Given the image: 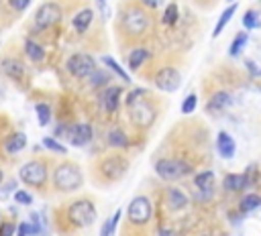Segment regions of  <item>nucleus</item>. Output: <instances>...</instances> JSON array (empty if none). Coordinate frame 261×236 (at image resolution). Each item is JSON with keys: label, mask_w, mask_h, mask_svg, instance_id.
I'll return each mask as SVG.
<instances>
[{"label": "nucleus", "mask_w": 261, "mask_h": 236, "mask_svg": "<svg viewBox=\"0 0 261 236\" xmlns=\"http://www.w3.org/2000/svg\"><path fill=\"white\" fill-rule=\"evenodd\" d=\"M149 94L147 90H133L128 96H126V106H128V114L133 118V122L141 128H147L153 124L157 112L153 108L151 102H147Z\"/></svg>", "instance_id": "nucleus-1"}, {"label": "nucleus", "mask_w": 261, "mask_h": 236, "mask_svg": "<svg viewBox=\"0 0 261 236\" xmlns=\"http://www.w3.org/2000/svg\"><path fill=\"white\" fill-rule=\"evenodd\" d=\"M53 185L59 191H73L82 185V173L73 163H59L53 171Z\"/></svg>", "instance_id": "nucleus-2"}, {"label": "nucleus", "mask_w": 261, "mask_h": 236, "mask_svg": "<svg viewBox=\"0 0 261 236\" xmlns=\"http://www.w3.org/2000/svg\"><path fill=\"white\" fill-rule=\"evenodd\" d=\"M67 220L77 226V228H86L96 220V208L90 199H77L67 208Z\"/></svg>", "instance_id": "nucleus-3"}, {"label": "nucleus", "mask_w": 261, "mask_h": 236, "mask_svg": "<svg viewBox=\"0 0 261 236\" xmlns=\"http://www.w3.org/2000/svg\"><path fill=\"white\" fill-rule=\"evenodd\" d=\"M149 20H151V18L147 16V12L141 10V8H137V6L126 8L124 14H122V18H120L122 28H124L128 35H135V37L143 35V33L149 28Z\"/></svg>", "instance_id": "nucleus-4"}, {"label": "nucleus", "mask_w": 261, "mask_h": 236, "mask_svg": "<svg viewBox=\"0 0 261 236\" xmlns=\"http://www.w3.org/2000/svg\"><path fill=\"white\" fill-rule=\"evenodd\" d=\"M155 171H157V175H159L161 179H165V181H175V179L188 175V173L192 171V167H190L188 163L179 161V159H159V161L155 163Z\"/></svg>", "instance_id": "nucleus-5"}, {"label": "nucleus", "mask_w": 261, "mask_h": 236, "mask_svg": "<svg viewBox=\"0 0 261 236\" xmlns=\"http://www.w3.org/2000/svg\"><path fill=\"white\" fill-rule=\"evenodd\" d=\"M65 67H67V71H69L73 77H77V79H88V77L96 71V61H94L88 53H73V55L67 59Z\"/></svg>", "instance_id": "nucleus-6"}, {"label": "nucleus", "mask_w": 261, "mask_h": 236, "mask_svg": "<svg viewBox=\"0 0 261 236\" xmlns=\"http://www.w3.org/2000/svg\"><path fill=\"white\" fill-rule=\"evenodd\" d=\"M151 201H149V197H145V195H139V197H135L130 203H128V208H126V214H128V222H133V224H147L149 220H151Z\"/></svg>", "instance_id": "nucleus-7"}, {"label": "nucleus", "mask_w": 261, "mask_h": 236, "mask_svg": "<svg viewBox=\"0 0 261 236\" xmlns=\"http://www.w3.org/2000/svg\"><path fill=\"white\" fill-rule=\"evenodd\" d=\"M61 14L63 12L55 2H45L39 6V10L35 14V26L37 28H49L61 20Z\"/></svg>", "instance_id": "nucleus-8"}, {"label": "nucleus", "mask_w": 261, "mask_h": 236, "mask_svg": "<svg viewBox=\"0 0 261 236\" xmlns=\"http://www.w3.org/2000/svg\"><path fill=\"white\" fill-rule=\"evenodd\" d=\"M126 171V161L120 155H110L100 163V173L106 181H118Z\"/></svg>", "instance_id": "nucleus-9"}, {"label": "nucleus", "mask_w": 261, "mask_h": 236, "mask_svg": "<svg viewBox=\"0 0 261 236\" xmlns=\"http://www.w3.org/2000/svg\"><path fill=\"white\" fill-rule=\"evenodd\" d=\"M155 85L163 92H175L181 85V75L175 67H161L155 73Z\"/></svg>", "instance_id": "nucleus-10"}, {"label": "nucleus", "mask_w": 261, "mask_h": 236, "mask_svg": "<svg viewBox=\"0 0 261 236\" xmlns=\"http://www.w3.org/2000/svg\"><path fill=\"white\" fill-rule=\"evenodd\" d=\"M20 179L27 183V185H43L45 179H47V169L41 161H31L27 165L20 167Z\"/></svg>", "instance_id": "nucleus-11"}, {"label": "nucleus", "mask_w": 261, "mask_h": 236, "mask_svg": "<svg viewBox=\"0 0 261 236\" xmlns=\"http://www.w3.org/2000/svg\"><path fill=\"white\" fill-rule=\"evenodd\" d=\"M67 140H69L73 146H86V144L92 140V126H90V124H86V122L73 124V126L69 128Z\"/></svg>", "instance_id": "nucleus-12"}, {"label": "nucleus", "mask_w": 261, "mask_h": 236, "mask_svg": "<svg viewBox=\"0 0 261 236\" xmlns=\"http://www.w3.org/2000/svg\"><path fill=\"white\" fill-rule=\"evenodd\" d=\"M216 149H218V155L222 159H232L234 157V140L228 132H218L216 136Z\"/></svg>", "instance_id": "nucleus-13"}, {"label": "nucleus", "mask_w": 261, "mask_h": 236, "mask_svg": "<svg viewBox=\"0 0 261 236\" xmlns=\"http://www.w3.org/2000/svg\"><path fill=\"white\" fill-rule=\"evenodd\" d=\"M222 185L226 191H241L249 185V177H247V173H228L224 177Z\"/></svg>", "instance_id": "nucleus-14"}, {"label": "nucleus", "mask_w": 261, "mask_h": 236, "mask_svg": "<svg viewBox=\"0 0 261 236\" xmlns=\"http://www.w3.org/2000/svg\"><path fill=\"white\" fill-rule=\"evenodd\" d=\"M165 199H167L169 210H173V212H177V210H181V208L188 205V197H186V193L179 191L177 187H169V189L165 191Z\"/></svg>", "instance_id": "nucleus-15"}, {"label": "nucleus", "mask_w": 261, "mask_h": 236, "mask_svg": "<svg viewBox=\"0 0 261 236\" xmlns=\"http://www.w3.org/2000/svg\"><path fill=\"white\" fill-rule=\"evenodd\" d=\"M118 98H120V85H110L102 94V106L106 112H114L118 108Z\"/></svg>", "instance_id": "nucleus-16"}, {"label": "nucleus", "mask_w": 261, "mask_h": 236, "mask_svg": "<svg viewBox=\"0 0 261 236\" xmlns=\"http://www.w3.org/2000/svg\"><path fill=\"white\" fill-rule=\"evenodd\" d=\"M92 20H94V12H92L90 8H84L82 12H77V14L73 16V28L82 35V33L88 31V26L92 24Z\"/></svg>", "instance_id": "nucleus-17"}, {"label": "nucleus", "mask_w": 261, "mask_h": 236, "mask_svg": "<svg viewBox=\"0 0 261 236\" xmlns=\"http://www.w3.org/2000/svg\"><path fill=\"white\" fill-rule=\"evenodd\" d=\"M230 104H232V98L228 92H216L208 102V110H224Z\"/></svg>", "instance_id": "nucleus-18"}, {"label": "nucleus", "mask_w": 261, "mask_h": 236, "mask_svg": "<svg viewBox=\"0 0 261 236\" xmlns=\"http://www.w3.org/2000/svg\"><path fill=\"white\" fill-rule=\"evenodd\" d=\"M196 189L200 191H214V173L212 171H202L194 177Z\"/></svg>", "instance_id": "nucleus-19"}, {"label": "nucleus", "mask_w": 261, "mask_h": 236, "mask_svg": "<svg viewBox=\"0 0 261 236\" xmlns=\"http://www.w3.org/2000/svg\"><path fill=\"white\" fill-rule=\"evenodd\" d=\"M39 234H41V226H39L37 214H33L31 222H22L16 228V236H39Z\"/></svg>", "instance_id": "nucleus-20"}, {"label": "nucleus", "mask_w": 261, "mask_h": 236, "mask_svg": "<svg viewBox=\"0 0 261 236\" xmlns=\"http://www.w3.org/2000/svg\"><path fill=\"white\" fill-rule=\"evenodd\" d=\"M2 69H4V73L10 75L12 79H20L22 73H24V65H22L20 61H16V59H4V61H2Z\"/></svg>", "instance_id": "nucleus-21"}, {"label": "nucleus", "mask_w": 261, "mask_h": 236, "mask_svg": "<svg viewBox=\"0 0 261 236\" xmlns=\"http://www.w3.org/2000/svg\"><path fill=\"white\" fill-rule=\"evenodd\" d=\"M257 208H261V195H257V193H249L239 201V210L243 214H249V212H253Z\"/></svg>", "instance_id": "nucleus-22"}, {"label": "nucleus", "mask_w": 261, "mask_h": 236, "mask_svg": "<svg viewBox=\"0 0 261 236\" xmlns=\"http://www.w3.org/2000/svg\"><path fill=\"white\" fill-rule=\"evenodd\" d=\"M237 6H239V4H230V6L220 14V18H218V22H216V26H214V31H212V37H218V35L222 33V28L228 24V20L232 18V14L237 12Z\"/></svg>", "instance_id": "nucleus-23"}, {"label": "nucleus", "mask_w": 261, "mask_h": 236, "mask_svg": "<svg viewBox=\"0 0 261 236\" xmlns=\"http://www.w3.org/2000/svg\"><path fill=\"white\" fill-rule=\"evenodd\" d=\"M24 53H27V57L31 61H43L45 59V49L35 41H27L24 43Z\"/></svg>", "instance_id": "nucleus-24"}, {"label": "nucleus", "mask_w": 261, "mask_h": 236, "mask_svg": "<svg viewBox=\"0 0 261 236\" xmlns=\"http://www.w3.org/2000/svg\"><path fill=\"white\" fill-rule=\"evenodd\" d=\"M24 144H27V136H24L22 132H16V134H12V136L6 140V151H8V153H18V151L24 149Z\"/></svg>", "instance_id": "nucleus-25"}, {"label": "nucleus", "mask_w": 261, "mask_h": 236, "mask_svg": "<svg viewBox=\"0 0 261 236\" xmlns=\"http://www.w3.org/2000/svg\"><path fill=\"white\" fill-rule=\"evenodd\" d=\"M247 41H249V35H247V33H237V37H234V39H232V43H230L228 53H230L232 57L241 55V53H243V49H245V45H247Z\"/></svg>", "instance_id": "nucleus-26"}, {"label": "nucleus", "mask_w": 261, "mask_h": 236, "mask_svg": "<svg viewBox=\"0 0 261 236\" xmlns=\"http://www.w3.org/2000/svg\"><path fill=\"white\" fill-rule=\"evenodd\" d=\"M108 144L114 149H124V146H128V138L122 130H110L108 132Z\"/></svg>", "instance_id": "nucleus-27"}, {"label": "nucleus", "mask_w": 261, "mask_h": 236, "mask_svg": "<svg viewBox=\"0 0 261 236\" xmlns=\"http://www.w3.org/2000/svg\"><path fill=\"white\" fill-rule=\"evenodd\" d=\"M149 57V51L147 49H135L130 55H128V69H139L141 63Z\"/></svg>", "instance_id": "nucleus-28"}, {"label": "nucleus", "mask_w": 261, "mask_h": 236, "mask_svg": "<svg viewBox=\"0 0 261 236\" xmlns=\"http://www.w3.org/2000/svg\"><path fill=\"white\" fill-rule=\"evenodd\" d=\"M243 24H245V28H259V26H261L259 12L253 10V8H249V10L245 12V16H243Z\"/></svg>", "instance_id": "nucleus-29"}, {"label": "nucleus", "mask_w": 261, "mask_h": 236, "mask_svg": "<svg viewBox=\"0 0 261 236\" xmlns=\"http://www.w3.org/2000/svg\"><path fill=\"white\" fill-rule=\"evenodd\" d=\"M102 63H104V65H108V67H110V69H112V71H114L122 81H128V79H130V77H128V73H126V71H124V69H122V67H120L112 57H102Z\"/></svg>", "instance_id": "nucleus-30"}, {"label": "nucleus", "mask_w": 261, "mask_h": 236, "mask_svg": "<svg viewBox=\"0 0 261 236\" xmlns=\"http://www.w3.org/2000/svg\"><path fill=\"white\" fill-rule=\"evenodd\" d=\"M88 81H90V85H94V87L106 85V83H108V73H104L102 69H96V71L88 77Z\"/></svg>", "instance_id": "nucleus-31"}, {"label": "nucleus", "mask_w": 261, "mask_h": 236, "mask_svg": "<svg viewBox=\"0 0 261 236\" xmlns=\"http://www.w3.org/2000/svg\"><path fill=\"white\" fill-rule=\"evenodd\" d=\"M118 218H120V210H116L114 216H112L108 222H104V226H102V230H100V236H110V234L114 232L116 224H118Z\"/></svg>", "instance_id": "nucleus-32"}, {"label": "nucleus", "mask_w": 261, "mask_h": 236, "mask_svg": "<svg viewBox=\"0 0 261 236\" xmlns=\"http://www.w3.org/2000/svg\"><path fill=\"white\" fill-rule=\"evenodd\" d=\"M37 116H39V124L41 126H47L49 124V120H51V110H49V106L47 104H37Z\"/></svg>", "instance_id": "nucleus-33"}, {"label": "nucleus", "mask_w": 261, "mask_h": 236, "mask_svg": "<svg viewBox=\"0 0 261 236\" xmlns=\"http://www.w3.org/2000/svg\"><path fill=\"white\" fill-rule=\"evenodd\" d=\"M163 22L165 24H175L177 22V4H167L163 12Z\"/></svg>", "instance_id": "nucleus-34"}, {"label": "nucleus", "mask_w": 261, "mask_h": 236, "mask_svg": "<svg viewBox=\"0 0 261 236\" xmlns=\"http://www.w3.org/2000/svg\"><path fill=\"white\" fill-rule=\"evenodd\" d=\"M196 102H198V96H196V94H190V96L184 100V104H181V112H184V114H192V112L196 110Z\"/></svg>", "instance_id": "nucleus-35"}, {"label": "nucleus", "mask_w": 261, "mask_h": 236, "mask_svg": "<svg viewBox=\"0 0 261 236\" xmlns=\"http://www.w3.org/2000/svg\"><path fill=\"white\" fill-rule=\"evenodd\" d=\"M43 144H45L49 151H53V153H59V155L67 153V151H65V146H63V144H59L55 138H45V140H43Z\"/></svg>", "instance_id": "nucleus-36"}, {"label": "nucleus", "mask_w": 261, "mask_h": 236, "mask_svg": "<svg viewBox=\"0 0 261 236\" xmlns=\"http://www.w3.org/2000/svg\"><path fill=\"white\" fill-rule=\"evenodd\" d=\"M14 201H16V203H22V205H29V203H33V197H31L27 191L16 189V191H14Z\"/></svg>", "instance_id": "nucleus-37"}, {"label": "nucleus", "mask_w": 261, "mask_h": 236, "mask_svg": "<svg viewBox=\"0 0 261 236\" xmlns=\"http://www.w3.org/2000/svg\"><path fill=\"white\" fill-rule=\"evenodd\" d=\"M14 224H10V222H4V224H0V236H12L14 234Z\"/></svg>", "instance_id": "nucleus-38"}, {"label": "nucleus", "mask_w": 261, "mask_h": 236, "mask_svg": "<svg viewBox=\"0 0 261 236\" xmlns=\"http://www.w3.org/2000/svg\"><path fill=\"white\" fill-rule=\"evenodd\" d=\"M29 2H31V0H8L10 8H14V10H24V8L29 6Z\"/></svg>", "instance_id": "nucleus-39"}, {"label": "nucleus", "mask_w": 261, "mask_h": 236, "mask_svg": "<svg viewBox=\"0 0 261 236\" xmlns=\"http://www.w3.org/2000/svg\"><path fill=\"white\" fill-rule=\"evenodd\" d=\"M247 67H249V71H251L253 75H261V69H259V65H257L255 61H251V59H247Z\"/></svg>", "instance_id": "nucleus-40"}, {"label": "nucleus", "mask_w": 261, "mask_h": 236, "mask_svg": "<svg viewBox=\"0 0 261 236\" xmlns=\"http://www.w3.org/2000/svg\"><path fill=\"white\" fill-rule=\"evenodd\" d=\"M10 189H14V181H8V183H6V185L0 189V197H6V193H8Z\"/></svg>", "instance_id": "nucleus-41"}, {"label": "nucleus", "mask_w": 261, "mask_h": 236, "mask_svg": "<svg viewBox=\"0 0 261 236\" xmlns=\"http://www.w3.org/2000/svg\"><path fill=\"white\" fill-rule=\"evenodd\" d=\"M143 4H147L149 8H159L161 4H163V0H141Z\"/></svg>", "instance_id": "nucleus-42"}, {"label": "nucleus", "mask_w": 261, "mask_h": 236, "mask_svg": "<svg viewBox=\"0 0 261 236\" xmlns=\"http://www.w3.org/2000/svg\"><path fill=\"white\" fill-rule=\"evenodd\" d=\"M96 2H98V6L102 8V14L108 18V14H110V12H108V0H96Z\"/></svg>", "instance_id": "nucleus-43"}, {"label": "nucleus", "mask_w": 261, "mask_h": 236, "mask_svg": "<svg viewBox=\"0 0 261 236\" xmlns=\"http://www.w3.org/2000/svg\"><path fill=\"white\" fill-rule=\"evenodd\" d=\"M159 236H171V234H169L167 230H161V232H159Z\"/></svg>", "instance_id": "nucleus-44"}, {"label": "nucleus", "mask_w": 261, "mask_h": 236, "mask_svg": "<svg viewBox=\"0 0 261 236\" xmlns=\"http://www.w3.org/2000/svg\"><path fill=\"white\" fill-rule=\"evenodd\" d=\"M2 179H4V173H2V169H0V183H2Z\"/></svg>", "instance_id": "nucleus-45"}, {"label": "nucleus", "mask_w": 261, "mask_h": 236, "mask_svg": "<svg viewBox=\"0 0 261 236\" xmlns=\"http://www.w3.org/2000/svg\"><path fill=\"white\" fill-rule=\"evenodd\" d=\"M228 2H234V0H228Z\"/></svg>", "instance_id": "nucleus-46"}, {"label": "nucleus", "mask_w": 261, "mask_h": 236, "mask_svg": "<svg viewBox=\"0 0 261 236\" xmlns=\"http://www.w3.org/2000/svg\"><path fill=\"white\" fill-rule=\"evenodd\" d=\"M206 236H208V234H206Z\"/></svg>", "instance_id": "nucleus-47"}]
</instances>
